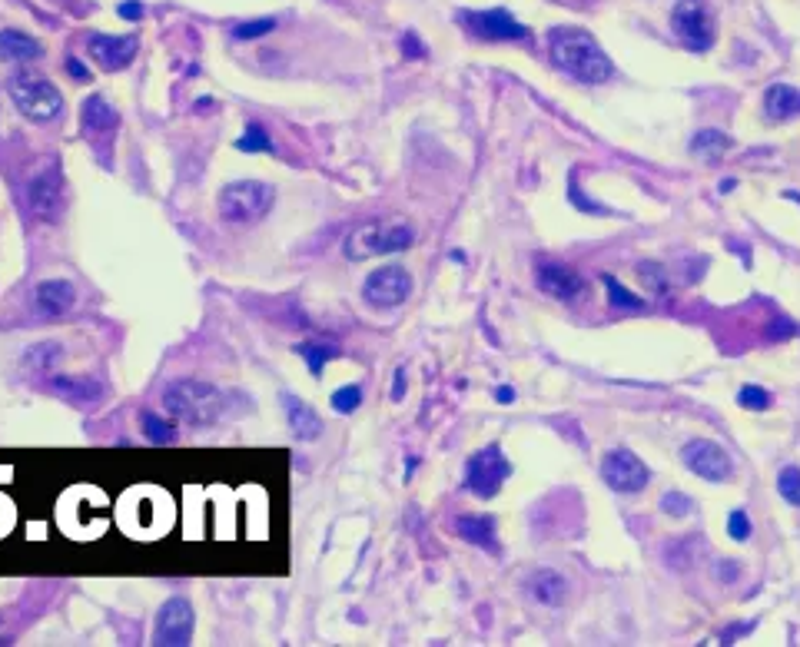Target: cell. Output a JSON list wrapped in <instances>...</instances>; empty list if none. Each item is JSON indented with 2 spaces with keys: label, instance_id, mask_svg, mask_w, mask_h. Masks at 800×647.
<instances>
[{
  "label": "cell",
  "instance_id": "cell-5",
  "mask_svg": "<svg viewBox=\"0 0 800 647\" xmlns=\"http://www.w3.org/2000/svg\"><path fill=\"white\" fill-rule=\"evenodd\" d=\"M276 203V190L263 180H233L220 190V219L233 226H249L269 216Z\"/></svg>",
  "mask_w": 800,
  "mask_h": 647
},
{
  "label": "cell",
  "instance_id": "cell-19",
  "mask_svg": "<svg viewBox=\"0 0 800 647\" xmlns=\"http://www.w3.org/2000/svg\"><path fill=\"white\" fill-rule=\"evenodd\" d=\"M44 57V44L37 37L24 34V30H0V60L4 64H30V60Z\"/></svg>",
  "mask_w": 800,
  "mask_h": 647
},
{
  "label": "cell",
  "instance_id": "cell-11",
  "mask_svg": "<svg viewBox=\"0 0 800 647\" xmlns=\"http://www.w3.org/2000/svg\"><path fill=\"white\" fill-rule=\"evenodd\" d=\"M681 462L698 478H704V482H727V478L734 475L731 455H727L718 442H708V438H694V442L684 445Z\"/></svg>",
  "mask_w": 800,
  "mask_h": 647
},
{
  "label": "cell",
  "instance_id": "cell-33",
  "mask_svg": "<svg viewBox=\"0 0 800 647\" xmlns=\"http://www.w3.org/2000/svg\"><path fill=\"white\" fill-rule=\"evenodd\" d=\"M737 402L744 405V409H754V412H764L767 405H771V395L764 389H757V385H744L741 392H737Z\"/></svg>",
  "mask_w": 800,
  "mask_h": 647
},
{
  "label": "cell",
  "instance_id": "cell-28",
  "mask_svg": "<svg viewBox=\"0 0 800 647\" xmlns=\"http://www.w3.org/2000/svg\"><path fill=\"white\" fill-rule=\"evenodd\" d=\"M236 150L240 153H273V137H269L259 120H249L243 137L236 140Z\"/></svg>",
  "mask_w": 800,
  "mask_h": 647
},
{
  "label": "cell",
  "instance_id": "cell-30",
  "mask_svg": "<svg viewBox=\"0 0 800 647\" xmlns=\"http://www.w3.org/2000/svg\"><path fill=\"white\" fill-rule=\"evenodd\" d=\"M601 283H605V289H608V299H611V306L615 309H644V302L635 296V292H628L625 286L618 283L615 276H601Z\"/></svg>",
  "mask_w": 800,
  "mask_h": 647
},
{
  "label": "cell",
  "instance_id": "cell-3",
  "mask_svg": "<svg viewBox=\"0 0 800 647\" xmlns=\"http://www.w3.org/2000/svg\"><path fill=\"white\" fill-rule=\"evenodd\" d=\"M7 97L20 117L34 123H54L64 117V93L40 70H14L7 77Z\"/></svg>",
  "mask_w": 800,
  "mask_h": 647
},
{
  "label": "cell",
  "instance_id": "cell-27",
  "mask_svg": "<svg viewBox=\"0 0 800 647\" xmlns=\"http://www.w3.org/2000/svg\"><path fill=\"white\" fill-rule=\"evenodd\" d=\"M140 425H143L147 442H153V445H173L176 435H180V432H176L173 419H166V415H160V412H143Z\"/></svg>",
  "mask_w": 800,
  "mask_h": 647
},
{
  "label": "cell",
  "instance_id": "cell-16",
  "mask_svg": "<svg viewBox=\"0 0 800 647\" xmlns=\"http://www.w3.org/2000/svg\"><path fill=\"white\" fill-rule=\"evenodd\" d=\"M77 306V289L70 279H40L34 286V309L40 319H64Z\"/></svg>",
  "mask_w": 800,
  "mask_h": 647
},
{
  "label": "cell",
  "instance_id": "cell-41",
  "mask_svg": "<svg viewBox=\"0 0 800 647\" xmlns=\"http://www.w3.org/2000/svg\"><path fill=\"white\" fill-rule=\"evenodd\" d=\"M495 399H498V402H515V392L508 389V385H498V389H495Z\"/></svg>",
  "mask_w": 800,
  "mask_h": 647
},
{
  "label": "cell",
  "instance_id": "cell-14",
  "mask_svg": "<svg viewBox=\"0 0 800 647\" xmlns=\"http://www.w3.org/2000/svg\"><path fill=\"white\" fill-rule=\"evenodd\" d=\"M193 604L186 598L163 601L157 611V631H153V644H190L193 638Z\"/></svg>",
  "mask_w": 800,
  "mask_h": 647
},
{
  "label": "cell",
  "instance_id": "cell-17",
  "mask_svg": "<svg viewBox=\"0 0 800 647\" xmlns=\"http://www.w3.org/2000/svg\"><path fill=\"white\" fill-rule=\"evenodd\" d=\"M279 402H283V412H286V425H289V432L296 435V442H316V438L322 435V419L316 415V409L309 402H303L299 395L293 392H283L279 395Z\"/></svg>",
  "mask_w": 800,
  "mask_h": 647
},
{
  "label": "cell",
  "instance_id": "cell-6",
  "mask_svg": "<svg viewBox=\"0 0 800 647\" xmlns=\"http://www.w3.org/2000/svg\"><path fill=\"white\" fill-rule=\"evenodd\" d=\"M671 30L678 34V40L688 50H711L714 37H718V27H714V14L704 0H678L671 10Z\"/></svg>",
  "mask_w": 800,
  "mask_h": 647
},
{
  "label": "cell",
  "instance_id": "cell-22",
  "mask_svg": "<svg viewBox=\"0 0 800 647\" xmlns=\"http://www.w3.org/2000/svg\"><path fill=\"white\" fill-rule=\"evenodd\" d=\"M764 113L774 123H784V120L800 117V90L797 87H787V83H774V87H767V93H764Z\"/></svg>",
  "mask_w": 800,
  "mask_h": 647
},
{
  "label": "cell",
  "instance_id": "cell-32",
  "mask_svg": "<svg viewBox=\"0 0 800 647\" xmlns=\"http://www.w3.org/2000/svg\"><path fill=\"white\" fill-rule=\"evenodd\" d=\"M329 405L336 409L339 415H352L362 405V385H342V389L332 392Z\"/></svg>",
  "mask_w": 800,
  "mask_h": 647
},
{
  "label": "cell",
  "instance_id": "cell-12",
  "mask_svg": "<svg viewBox=\"0 0 800 647\" xmlns=\"http://www.w3.org/2000/svg\"><path fill=\"white\" fill-rule=\"evenodd\" d=\"M137 50H140L137 34H90L87 37V54L110 73L127 70L133 60H137Z\"/></svg>",
  "mask_w": 800,
  "mask_h": 647
},
{
  "label": "cell",
  "instance_id": "cell-35",
  "mask_svg": "<svg viewBox=\"0 0 800 647\" xmlns=\"http://www.w3.org/2000/svg\"><path fill=\"white\" fill-rule=\"evenodd\" d=\"M638 276H641L644 283H648V289H654V292H664V289H668V273H664V269H661L658 263H641V266H638Z\"/></svg>",
  "mask_w": 800,
  "mask_h": 647
},
{
  "label": "cell",
  "instance_id": "cell-1",
  "mask_svg": "<svg viewBox=\"0 0 800 647\" xmlns=\"http://www.w3.org/2000/svg\"><path fill=\"white\" fill-rule=\"evenodd\" d=\"M548 54H552V64L558 70H565L568 77H575L581 83H608L615 77L611 57L581 27H555L548 34Z\"/></svg>",
  "mask_w": 800,
  "mask_h": 647
},
{
  "label": "cell",
  "instance_id": "cell-15",
  "mask_svg": "<svg viewBox=\"0 0 800 647\" xmlns=\"http://www.w3.org/2000/svg\"><path fill=\"white\" fill-rule=\"evenodd\" d=\"M535 283L542 292H548V296H555L561 302H571L585 292V279H581V273H575V269L565 266V263H552V259H542V263H538Z\"/></svg>",
  "mask_w": 800,
  "mask_h": 647
},
{
  "label": "cell",
  "instance_id": "cell-34",
  "mask_svg": "<svg viewBox=\"0 0 800 647\" xmlns=\"http://www.w3.org/2000/svg\"><path fill=\"white\" fill-rule=\"evenodd\" d=\"M691 498L688 495H681V492H671V495H664L661 498V511L664 515H671V518H684V515H691Z\"/></svg>",
  "mask_w": 800,
  "mask_h": 647
},
{
  "label": "cell",
  "instance_id": "cell-23",
  "mask_svg": "<svg viewBox=\"0 0 800 647\" xmlns=\"http://www.w3.org/2000/svg\"><path fill=\"white\" fill-rule=\"evenodd\" d=\"M293 352L306 359V369H309L313 379H322V369H326L332 359L342 356V349L336 346V342H329V339H303V342H296Z\"/></svg>",
  "mask_w": 800,
  "mask_h": 647
},
{
  "label": "cell",
  "instance_id": "cell-2",
  "mask_svg": "<svg viewBox=\"0 0 800 647\" xmlns=\"http://www.w3.org/2000/svg\"><path fill=\"white\" fill-rule=\"evenodd\" d=\"M163 412L190 429H213L226 415V392L203 379H176L163 389Z\"/></svg>",
  "mask_w": 800,
  "mask_h": 647
},
{
  "label": "cell",
  "instance_id": "cell-25",
  "mask_svg": "<svg viewBox=\"0 0 800 647\" xmlns=\"http://www.w3.org/2000/svg\"><path fill=\"white\" fill-rule=\"evenodd\" d=\"M60 356H64V346H60V342H37V346H30L24 356H20V362H24V369L30 372H50V369H57Z\"/></svg>",
  "mask_w": 800,
  "mask_h": 647
},
{
  "label": "cell",
  "instance_id": "cell-10",
  "mask_svg": "<svg viewBox=\"0 0 800 647\" xmlns=\"http://www.w3.org/2000/svg\"><path fill=\"white\" fill-rule=\"evenodd\" d=\"M462 24L472 30L475 37L492 40V44H512V40H528L525 24H518L515 14L495 7V10H462Z\"/></svg>",
  "mask_w": 800,
  "mask_h": 647
},
{
  "label": "cell",
  "instance_id": "cell-29",
  "mask_svg": "<svg viewBox=\"0 0 800 647\" xmlns=\"http://www.w3.org/2000/svg\"><path fill=\"white\" fill-rule=\"evenodd\" d=\"M276 30V17H256V20H243V24L230 27V37L236 44H249V40L269 37Z\"/></svg>",
  "mask_w": 800,
  "mask_h": 647
},
{
  "label": "cell",
  "instance_id": "cell-24",
  "mask_svg": "<svg viewBox=\"0 0 800 647\" xmlns=\"http://www.w3.org/2000/svg\"><path fill=\"white\" fill-rule=\"evenodd\" d=\"M731 137H727V133H721V130H698L694 133V140H691V153L694 156H701V160H708V163H714V160H721V156L731 150Z\"/></svg>",
  "mask_w": 800,
  "mask_h": 647
},
{
  "label": "cell",
  "instance_id": "cell-40",
  "mask_svg": "<svg viewBox=\"0 0 800 647\" xmlns=\"http://www.w3.org/2000/svg\"><path fill=\"white\" fill-rule=\"evenodd\" d=\"M392 402H402L405 399V372L396 369V375H392Z\"/></svg>",
  "mask_w": 800,
  "mask_h": 647
},
{
  "label": "cell",
  "instance_id": "cell-4",
  "mask_svg": "<svg viewBox=\"0 0 800 647\" xmlns=\"http://www.w3.org/2000/svg\"><path fill=\"white\" fill-rule=\"evenodd\" d=\"M415 243V229L405 219H369V223L356 226L342 243V253L352 263H362V259L372 256H389V253H402Z\"/></svg>",
  "mask_w": 800,
  "mask_h": 647
},
{
  "label": "cell",
  "instance_id": "cell-7",
  "mask_svg": "<svg viewBox=\"0 0 800 647\" xmlns=\"http://www.w3.org/2000/svg\"><path fill=\"white\" fill-rule=\"evenodd\" d=\"M508 475H512V462H508L502 455V448L492 442L469 458V465H465V488L479 498H495L502 492Z\"/></svg>",
  "mask_w": 800,
  "mask_h": 647
},
{
  "label": "cell",
  "instance_id": "cell-8",
  "mask_svg": "<svg viewBox=\"0 0 800 647\" xmlns=\"http://www.w3.org/2000/svg\"><path fill=\"white\" fill-rule=\"evenodd\" d=\"M412 296V273L405 266H379L362 283V299L372 309H396Z\"/></svg>",
  "mask_w": 800,
  "mask_h": 647
},
{
  "label": "cell",
  "instance_id": "cell-18",
  "mask_svg": "<svg viewBox=\"0 0 800 647\" xmlns=\"http://www.w3.org/2000/svg\"><path fill=\"white\" fill-rule=\"evenodd\" d=\"M525 594L532 601L545 604V608H558L568 598V581L552 568H538L525 578Z\"/></svg>",
  "mask_w": 800,
  "mask_h": 647
},
{
  "label": "cell",
  "instance_id": "cell-13",
  "mask_svg": "<svg viewBox=\"0 0 800 647\" xmlns=\"http://www.w3.org/2000/svg\"><path fill=\"white\" fill-rule=\"evenodd\" d=\"M27 206H30V213L37 219H44V223L60 219V210H64V176L57 170L37 173L34 180L27 183Z\"/></svg>",
  "mask_w": 800,
  "mask_h": 647
},
{
  "label": "cell",
  "instance_id": "cell-21",
  "mask_svg": "<svg viewBox=\"0 0 800 647\" xmlns=\"http://www.w3.org/2000/svg\"><path fill=\"white\" fill-rule=\"evenodd\" d=\"M455 535H459L462 541H469V545H475V548L498 551L495 518L492 515H462V518H455Z\"/></svg>",
  "mask_w": 800,
  "mask_h": 647
},
{
  "label": "cell",
  "instance_id": "cell-42",
  "mask_svg": "<svg viewBox=\"0 0 800 647\" xmlns=\"http://www.w3.org/2000/svg\"><path fill=\"white\" fill-rule=\"evenodd\" d=\"M213 107V100L210 97H203V100H196V110H210Z\"/></svg>",
  "mask_w": 800,
  "mask_h": 647
},
{
  "label": "cell",
  "instance_id": "cell-20",
  "mask_svg": "<svg viewBox=\"0 0 800 647\" xmlns=\"http://www.w3.org/2000/svg\"><path fill=\"white\" fill-rule=\"evenodd\" d=\"M80 123L87 133H110V130H117L120 113L117 107H110V100L103 97V93H90V97L80 103Z\"/></svg>",
  "mask_w": 800,
  "mask_h": 647
},
{
  "label": "cell",
  "instance_id": "cell-36",
  "mask_svg": "<svg viewBox=\"0 0 800 647\" xmlns=\"http://www.w3.org/2000/svg\"><path fill=\"white\" fill-rule=\"evenodd\" d=\"M727 535L734 541H747L751 538V518L744 511H731V521H727Z\"/></svg>",
  "mask_w": 800,
  "mask_h": 647
},
{
  "label": "cell",
  "instance_id": "cell-31",
  "mask_svg": "<svg viewBox=\"0 0 800 647\" xmlns=\"http://www.w3.org/2000/svg\"><path fill=\"white\" fill-rule=\"evenodd\" d=\"M777 492H781V498L787 505L800 508V468L797 465L781 468V475H777Z\"/></svg>",
  "mask_w": 800,
  "mask_h": 647
},
{
  "label": "cell",
  "instance_id": "cell-38",
  "mask_svg": "<svg viewBox=\"0 0 800 647\" xmlns=\"http://www.w3.org/2000/svg\"><path fill=\"white\" fill-rule=\"evenodd\" d=\"M117 14H120L123 20H140L143 14H147V10H143L140 0H123V4L117 7Z\"/></svg>",
  "mask_w": 800,
  "mask_h": 647
},
{
  "label": "cell",
  "instance_id": "cell-39",
  "mask_svg": "<svg viewBox=\"0 0 800 647\" xmlns=\"http://www.w3.org/2000/svg\"><path fill=\"white\" fill-rule=\"evenodd\" d=\"M67 73H70V77H74L77 83H90V77H93V73H90L87 67H83L77 57H67Z\"/></svg>",
  "mask_w": 800,
  "mask_h": 647
},
{
  "label": "cell",
  "instance_id": "cell-9",
  "mask_svg": "<svg viewBox=\"0 0 800 647\" xmlns=\"http://www.w3.org/2000/svg\"><path fill=\"white\" fill-rule=\"evenodd\" d=\"M601 478H605V485L615 488L618 495H635L651 482V472L635 452H628V448H611V452L601 458Z\"/></svg>",
  "mask_w": 800,
  "mask_h": 647
},
{
  "label": "cell",
  "instance_id": "cell-37",
  "mask_svg": "<svg viewBox=\"0 0 800 647\" xmlns=\"http://www.w3.org/2000/svg\"><path fill=\"white\" fill-rule=\"evenodd\" d=\"M402 54H405V57H409V60H422V57H425V47H422V40H419V37H415V34H412V30H409V34H402Z\"/></svg>",
  "mask_w": 800,
  "mask_h": 647
},
{
  "label": "cell",
  "instance_id": "cell-26",
  "mask_svg": "<svg viewBox=\"0 0 800 647\" xmlns=\"http://www.w3.org/2000/svg\"><path fill=\"white\" fill-rule=\"evenodd\" d=\"M50 385H54V389L60 392V395H67V399H74V402H97L100 395H103V389L97 382H90V379H67V375H54V379H50Z\"/></svg>",
  "mask_w": 800,
  "mask_h": 647
}]
</instances>
